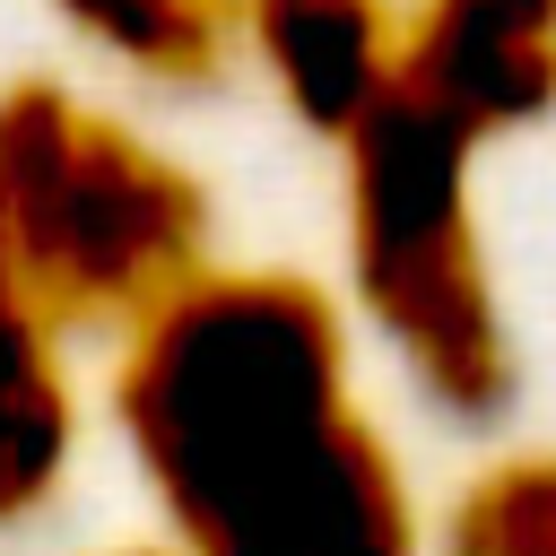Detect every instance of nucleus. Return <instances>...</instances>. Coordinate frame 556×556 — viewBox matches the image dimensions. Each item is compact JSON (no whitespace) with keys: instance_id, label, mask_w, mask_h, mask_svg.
Masks as SVG:
<instances>
[{"instance_id":"1","label":"nucleus","mask_w":556,"mask_h":556,"mask_svg":"<svg viewBox=\"0 0 556 556\" xmlns=\"http://www.w3.org/2000/svg\"><path fill=\"white\" fill-rule=\"evenodd\" d=\"M104 408L165 556H426L356 330L304 269L208 261L113 339Z\"/></svg>"},{"instance_id":"2","label":"nucleus","mask_w":556,"mask_h":556,"mask_svg":"<svg viewBox=\"0 0 556 556\" xmlns=\"http://www.w3.org/2000/svg\"><path fill=\"white\" fill-rule=\"evenodd\" d=\"M217 261L208 182L70 78L0 87V269L70 339H122Z\"/></svg>"},{"instance_id":"3","label":"nucleus","mask_w":556,"mask_h":556,"mask_svg":"<svg viewBox=\"0 0 556 556\" xmlns=\"http://www.w3.org/2000/svg\"><path fill=\"white\" fill-rule=\"evenodd\" d=\"M330 148L348 330H365L434 417L495 426L521 391V348L478 217V148L408 96H382Z\"/></svg>"},{"instance_id":"4","label":"nucleus","mask_w":556,"mask_h":556,"mask_svg":"<svg viewBox=\"0 0 556 556\" xmlns=\"http://www.w3.org/2000/svg\"><path fill=\"white\" fill-rule=\"evenodd\" d=\"M391 96L469 148L539 130L556 113V0H408Z\"/></svg>"},{"instance_id":"5","label":"nucleus","mask_w":556,"mask_h":556,"mask_svg":"<svg viewBox=\"0 0 556 556\" xmlns=\"http://www.w3.org/2000/svg\"><path fill=\"white\" fill-rule=\"evenodd\" d=\"M400 17L408 0H235V43L304 130L348 139L391 96Z\"/></svg>"},{"instance_id":"6","label":"nucleus","mask_w":556,"mask_h":556,"mask_svg":"<svg viewBox=\"0 0 556 556\" xmlns=\"http://www.w3.org/2000/svg\"><path fill=\"white\" fill-rule=\"evenodd\" d=\"M70 330L43 321V304L0 269V539H26L52 521V504L78 478L87 400L70 365Z\"/></svg>"},{"instance_id":"7","label":"nucleus","mask_w":556,"mask_h":556,"mask_svg":"<svg viewBox=\"0 0 556 556\" xmlns=\"http://www.w3.org/2000/svg\"><path fill=\"white\" fill-rule=\"evenodd\" d=\"M78 52H96L113 78L148 96H208L235 78V0H43Z\"/></svg>"},{"instance_id":"8","label":"nucleus","mask_w":556,"mask_h":556,"mask_svg":"<svg viewBox=\"0 0 556 556\" xmlns=\"http://www.w3.org/2000/svg\"><path fill=\"white\" fill-rule=\"evenodd\" d=\"M426 556H556V443L478 460L426 530Z\"/></svg>"},{"instance_id":"9","label":"nucleus","mask_w":556,"mask_h":556,"mask_svg":"<svg viewBox=\"0 0 556 556\" xmlns=\"http://www.w3.org/2000/svg\"><path fill=\"white\" fill-rule=\"evenodd\" d=\"M113 556H165V547H113Z\"/></svg>"}]
</instances>
